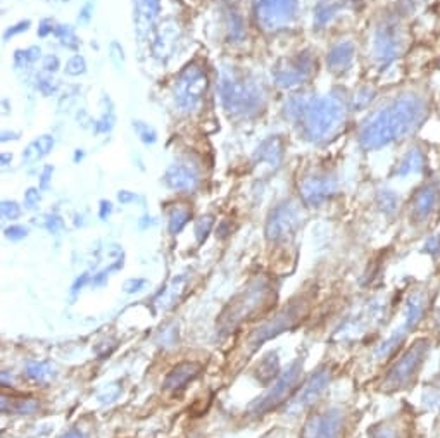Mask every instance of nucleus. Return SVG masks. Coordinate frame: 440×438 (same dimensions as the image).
<instances>
[{
  "instance_id": "nucleus-1",
  "label": "nucleus",
  "mask_w": 440,
  "mask_h": 438,
  "mask_svg": "<svg viewBox=\"0 0 440 438\" xmlns=\"http://www.w3.org/2000/svg\"><path fill=\"white\" fill-rule=\"evenodd\" d=\"M425 113L423 100L416 95H402L392 100L362 126L359 143L366 150L380 149L391 141L399 140L411 133L419 124Z\"/></svg>"
},
{
  "instance_id": "nucleus-2",
  "label": "nucleus",
  "mask_w": 440,
  "mask_h": 438,
  "mask_svg": "<svg viewBox=\"0 0 440 438\" xmlns=\"http://www.w3.org/2000/svg\"><path fill=\"white\" fill-rule=\"evenodd\" d=\"M220 97L224 109L238 117L254 116L264 102L259 87L237 71H224L221 75Z\"/></svg>"
},
{
  "instance_id": "nucleus-3",
  "label": "nucleus",
  "mask_w": 440,
  "mask_h": 438,
  "mask_svg": "<svg viewBox=\"0 0 440 438\" xmlns=\"http://www.w3.org/2000/svg\"><path fill=\"white\" fill-rule=\"evenodd\" d=\"M342 117H344V107L337 97L330 95L309 100L301 117L302 131L309 140H321L340 124Z\"/></svg>"
},
{
  "instance_id": "nucleus-4",
  "label": "nucleus",
  "mask_w": 440,
  "mask_h": 438,
  "mask_svg": "<svg viewBox=\"0 0 440 438\" xmlns=\"http://www.w3.org/2000/svg\"><path fill=\"white\" fill-rule=\"evenodd\" d=\"M297 9L299 0H256L254 14L263 30L280 32L294 21Z\"/></svg>"
},
{
  "instance_id": "nucleus-5",
  "label": "nucleus",
  "mask_w": 440,
  "mask_h": 438,
  "mask_svg": "<svg viewBox=\"0 0 440 438\" xmlns=\"http://www.w3.org/2000/svg\"><path fill=\"white\" fill-rule=\"evenodd\" d=\"M207 80L204 71L197 66H188L180 75L174 90V102L183 113H192L199 107L206 92Z\"/></svg>"
},
{
  "instance_id": "nucleus-6",
  "label": "nucleus",
  "mask_w": 440,
  "mask_h": 438,
  "mask_svg": "<svg viewBox=\"0 0 440 438\" xmlns=\"http://www.w3.org/2000/svg\"><path fill=\"white\" fill-rule=\"evenodd\" d=\"M314 69V60L309 54H299L292 59H285L283 64L275 71V80L280 87H295L299 83H304Z\"/></svg>"
},
{
  "instance_id": "nucleus-7",
  "label": "nucleus",
  "mask_w": 440,
  "mask_h": 438,
  "mask_svg": "<svg viewBox=\"0 0 440 438\" xmlns=\"http://www.w3.org/2000/svg\"><path fill=\"white\" fill-rule=\"evenodd\" d=\"M299 371H301V366H299V364L290 366V368H288V371H285L283 375L277 380V383L273 385V389H271L270 392H268L266 395H264L263 399H261L259 402L254 406L256 407L257 413H259V411L261 413H263V411H270L271 407H275V406H278L280 402H283V400L287 399L288 392L294 389V383L297 382Z\"/></svg>"
},
{
  "instance_id": "nucleus-8",
  "label": "nucleus",
  "mask_w": 440,
  "mask_h": 438,
  "mask_svg": "<svg viewBox=\"0 0 440 438\" xmlns=\"http://www.w3.org/2000/svg\"><path fill=\"white\" fill-rule=\"evenodd\" d=\"M295 224H297V209L287 204L280 205L271 212L270 219H268V238L270 240H283L288 233H292Z\"/></svg>"
},
{
  "instance_id": "nucleus-9",
  "label": "nucleus",
  "mask_w": 440,
  "mask_h": 438,
  "mask_svg": "<svg viewBox=\"0 0 440 438\" xmlns=\"http://www.w3.org/2000/svg\"><path fill=\"white\" fill-rule=\"evenodd\" d=\"M340 431V417L335 413H323L305 423L302 438H337Z\"/></svg>"
},
{
  "instance_id": "nucleus-10",
  "label": "nucleus",
  "mask_w": 440,
  "mask_h": 438,
  "mask_svg": "<svg viewBox=\"0 0 440 438\" xmlns=\"http://www.w3.org/2000/svg\"><path fill=\"white\" fill-rule=\"evenodd\" d=\"M164 181L167 183V187L174 188V190H192L197 183V174L188 166L173 164L171 168H167Z\"/></svg>"
},
{
  "instance_id": "nucleus-11",
  "label": "nucleus",
  "mask_w": 440,
  "mask_h": 438,
  "mask_svg": "<svg viewBox=\"0 0 440 438\" xmlns=\"http://www.w3.org/2000/svg\"><path fill=\"white\" fill-rule=\"evenodd\" d=\"M334 190V183L328 178H309L302 185V197L308 204H320Z\"/></svg>"
},
{
  "instance_id": "nucleus-12",
  "label": "nucleus",
  "mask_w": 440,
  "mask_h": 438,
  "mask_svg": "<svg viewBox=\"0 0 440 438\" xmlns=\"http://www.w3.org/2000/svg\"><path fill=\"white\" fill-rule=\"evenodd\" d=\"M199 369H200L199 364H194V362L180 364V366H176V368H174L173 371L167 375L166 382H164V387H166V389H171V390L181 389V387L187 385L190 380L196 378L197 373H199Z\"/></svg>"
},
{
  "instance_id": "nucleus-13",
  "label": "nucleus",
  "mask_w": 440,
  "mask_h": 438,
  "mask_svg": "<svg viewBox=\"0 0 440 438\" xmlns=\"http://www.w3.org/2000/svg\"><path fill=\"white\" fill-rule=\"evenodd\" d=\"M352 57H354V45L351 42H340L330 50L327 60L330 64V69L342 71L347 69L349 64L352 62Z\"/></svg>"
},
{
  "instance_id": "nucleus-14",
  "label": "nucleus",
  "mask_w": 440,
  "mask_h": 438,
  "mask_svg": "<svg viewBox=\"0 0 440 438\" xmlns=\"http://www.w3.org/2000/svg\"><path fill=\"white\" fill-rule=\"evenodd\" d=\"M327 382H328L327 373H320V375L312 376L311 382H309L308 385L301 390V393L297 395V399L292 402V407H305L309 402H312V400H314V397H316L318 393L325 389Z\"/></svg>"
},
{
  "instance_id": "nucleus-15",
  "label": "nucleus",
  "mask_w": 440,
  "mask_h": 438,
  "mask_svg": "<svg viewBox=\"0 0 440 438\" xmlns=\"http://www.w3.org/2000/svg\"><path fill=\"white\" fill-rule=\"evenodd\" d=\"M281 156H283V143H281V140L278 137L268 138L257 149V159L261 163L270 164V166H277L280 163Z\"/></svg>"
},
{
  "instance_id": "nucleus-16",
  "label": "nucleus",
  "mask_w": 440,
  "mask_h": 438,
  "mask_svg": "<svg viewBox=\"0 0 440 438\" xmlns=\"http://www.w3.org/2000/svg\"><path fill=\"white\" fill-rule=\"evenodd\" d=\"M395 50H397V40H395L394 33L389 28L382 30L378 35H376L375 42V54L376 57L382 60V62H387L394 57Z\"/></svg>"
},
{
  "instance_id": "nucleus-17",
  "label": "nucleus",
  "mask_w": 440,
  "mask_h": 438,
  "mask_svg": "<svg viewBox=\"0 0 440 438\" xmlns=\"http://www.w3.org/2000/svg\"><path fill=\"white\" fill-rule=\"evenodd\" d=\"M54 149V137L50 135H42L36 140H33L32 143L25 149V154H23V159L26 163H36L38 159L45 157L50 150Z\"/></svg>"
},
{
  "instance_id": "nucleus-18",
  "label": "nucleus",
  "mask_w": 440,
  "mask_h": 438,
  "mask_svg": "<svg viewBox=\"0 0 440 438\" xmlns=\"http://www.w3.org/2000/svg\"><path fill=\"white\" fill-rule=\"evenodd\" d=\"M139 21L152 23L159 14V0H133Z\"/></svg>"
},
{
  "instance_id": "nucleus-19",
  "label": "nucleus",
  "mask_w": 440,
  "mask_h": 438,
  "mask_svg": "<svg viewBox=\"0 0 440 438\" xmlns=\"http://www.w3.org/2000/svg\"><path fill=\"white\" fill-rule=\"evenodd\" d=\"M40 59V49L38 47H28L26 50H18L14 56L16 67H30Z\"/></svg>"
},
{
  "instance_id": "nucleus-20",
  "label": "nucleus",
  "mask_w": 440,
  "mask_h": 438,
  "mask_svg": "<svg viewBox=\"0 0 440 438\" xmlns=\"http://www.w3.org/2000/svg\"><path fill=\"white\" fill-rule=\"evenodd\" d=\"M338 4L328 0V2H320L316 5V11H314V18H316L318 25H325V23L330 21L335 14H337Z\"/></svg>"
},
{
  "instance_id": "nucleus-21",
  "label": "nucleus",
  "mask_w": 440,
  "mask_h": 438,
  "mask_svg": "<svg viewBox=\"0 0 440 438\" xmlns=\"http://www.w3.org/2000/svg\"><path fill=\"white\" fill-rule=\"evenodd\" d=\"M54 35L60 40V43H62V45L68 47V49H76V47H78V36H76L75 30L69 28V26L57 25Z\"/></svg>"
},
{
  "instance_id": "nucleus-22",
  "label": "nucleus",
  "mask_w": 440,
  "mask_h": 438,
  "mask_svg": "<svg viewBox=\"0 0 440 438\" xmlns=\"http://www.w3.org/2000/svg\"><path fill=\"white\" fill-rule=\"evenodd\" d=\"M190 219V211L188 209H174L173 214L170 216V231L171 233H178L181 228L187 224V221Z\"/></svg>"
},
{
  "instance_id": "nucleus-23",
  "label": "nucleus",
  "mask_w": 440,
  "mask_h": 438,
  "mask_svg": "<svg viewBox=\"0 0 440 438\" xmlns=\"http://www.w3.org/2000/svg\"><path fill=\"white\" fill-rule=\"evenodd\" d=\"M133 128H135L137 135H139L140 140H142L146 145H152L157 141L156 130H154L152 126H149L147 123H143V121H135V123H133Z\"/></svg>"
},
{
  "instance_id": "nucleus-24",
  "label": "nucleus",
  "mask_w": 440,
  "mask_h": 438,
  "mask_svg": "<svg viewBox=\"0 0 440 438\" xmlns=\"http://www.w3.org/2000/svg\"><path fill=\"white\" fill-rule=\"evenodd\" d=\"M66 75L69 76H80L83 75L86 71V62H85V57H82L80 54H76V56H73L71 59L66 62Z\"/></svg>"
},
{
  "instance_id": "nucleus-25",
  "label": "nucleus",
  "mask_w": 440,
  "mask_h": 438,
  "mask_svg": "<svg viewBox=\"0 0 440 438\" xmlns=\"http://www.w3.org/2000/svg\"><path fill=\"white\" fill-rule=\"evenodd\" d=\"M228 30H230L231 38L237 40V42L244 36V23H242L240 16L233 14V12L228 16Z\"/></svg>"
},
{
  "instance_id": "nucleus-26",
  "label": "nucleus",
  "mask_w": 440,
  "mask_h": 438,
  "mask_svg": "<svg viewBox=\"0 0 440 438\" xmlns=\"http://www.w3.org/2000/svg\"><path fill=\"white\" fill-rule=\"evenodd\" d=\"M211 227H213V218L211 216H207V218H202L197 223L196 227V233H197V238H199V242H202L204 238L207 237V233H209Z\"/></svg>"
},
{
  "instance_id": "nucleus-27",
  "label": "nucleus",
  "mask_w": 440,
  "mask_h": 438,
  "mask_svg": "<svg viewBox=\"0 0 440 438\" xmlns=\"http://www.w3.org/2000/svg\"><path fill=\"white\" fill-rule=\"evenodd\" d=\"M2 214L9 219H14L21 214V209H19V205L16 204V202H4V205H2Z\"/></svg>"
},
{
  "instance_id": "nucleus-28",
  "label": "nucleus",
  "mask_w": 440,
  "mask_h": 438,
  "mask_svg": "<svg viewBox=\"0 0 440 438\" xmlns=\"http://www.w3.org/2000/svg\"><path fill=\"white\" fill-rule=\"evenodd\" d=\"M38 80H40L38 89L43 95H52V93H56L57 87H56V83H54V80H50V78H38Z\"/></svg>"
},
{
  "instance_id": "nucleus-29",
  "label": "nucleus",
  "mask_w": 440,
  "mask_h": 438,
  "mask_svg": "<svg viewBox=\"0 0 440 438\" xmlns=\"http://www.w3.org/2000/svg\"><path fill=\"white\" fill-rule=\"evenodd\" d=\"M56 23L52 21V19H43L42 23H40V26H38V35L42 36H47V35H50V33H54L56 32Z\"/></svg>"
},
{
  "instance_id": "nucleus-30",
  "label": "nucleus",
  "mask_w": 440,
  "mask_h": 438,
  "mask_svg": "<svg viewBox=\"0 0 440 438\" xmlns=\"http://www.w3.org/2000/svg\"><path fill=\"white\" fill-rule=\"evenodd\" d=\"M30 28V21H21V23H18V25H14L12 26V28H9L8 32H5V35H4V38L5 40H9V36H14V35H18V33H21V32H26V30Z\"/></svg>"
},
{
  "instance_id": "nucleus-31",
  "label": "nucleus",
  "mask_w": 440,
  "mask_h": 438,
  "mask_svg": "<svg viewBox=\"0 0 440 438\" xmlns=\"http://www.w3.org/2000/svg\"><path fill=\"white\" fill-rule=\"evenodd\" d=\"M42 66H43V69L47 71V73H50V71L54 73V71H56L57 67H59V59H57L56 56H47L45 59H43Z\"/></svg>"
},
{
  "instance_id": "nucleus-32",
  "label": "nucleus",
  "mask_w": 440,
  "mask_h": 438,
  "mask_svg": "<svg viewBox=\"0 0 440 438\" xmlns=\"http://www.w3.org/2000/svg\"><path fill=\"white\" fill-rule=\"evenodd\" d=\"M38 192L35 190V188H32V190H28V194H26V205L28 207H35V204H38Z\"/></svg>"
},
{
  "instance_id": "nucleus-33",
  "label": "nucleus",
  "mask_w": 440,
  "mask_h": 438,
  "mask_svg": "<svg viewBox=\"0 0 440 438\" xmlns=\"http://www.w3.org/2000/svg\"><path fill=\"white\" fill-rule=\"evenodd\" d=\"M26 235V230L21 227H12L8 230V237L11 238H23Z\"/></svg>"
},
{
  "instance_id": "nucleus-34",
  "label": "nucleus",
  "mask_w": 440,
  "mask_h": 438,
  "mask_svg": "<svg viewBox=\"0 0 440 438\" xmlns=\"http://www.w3.org/2000/svg\"><path fill=\"white\" fill-rule=\"evenodd\" d=\"M65 438H83V437H82V435H80V433H76V431H71V433L66 435Z\"/></svg>"
},
{
  "instance_id": "nucleus-35",
  "label": "nucleus",
  "mask_w": 440,
  "mask_h": 438,
  "mask_svg": "<svg viewBox=\"0 0 440 438\" xmlns=\"http://www.w3.org/2000/svg\"><path fill=\"white\" fill-rule=\"evenodd\" d=\"M57 2H65V0H57Z\"/></svg>"
}]
</instances>
